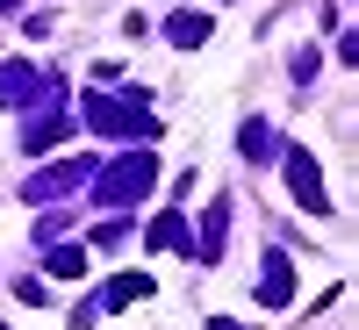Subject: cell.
<instances>
[{"instance_id": "cell-1", "label": "cell", "mask_w": 359, "mask_h": 330, "mask_svg": "<svg viewBox=\"0 0 359 330\" xmlns=\"http://www.w3.org/2000/svg\"><path fill=\"white\" fill-rule=\"evenodd\" d=\"M287 165H294V194H302V208H323V172H316V158H309V151H287Z\"/></svg>"}, {"instance_id": "cell-2", "label": "cell", "mask_w": 359, "mask_h": 330, "mask_svg": "<svg viewBox=\"0 0 359 330\" xmlns=\"http://www.w3.org/2000/svg\"><path fill=\"white\" fill-rule=\"evenodd\" d=\"M201 36H208V15H180V22H172V43H187V50H194Z\"/></svg>"}, {"instance_id": "cell-3", "label": "cell", "mask_w": 359, "mask_h": 330, "mask_svg": "<svg viewBox=\"0 0 359 330\" xmlns=\"http://www.w3.org/2000/svg\"><path fill=\"white\" fill-rule=\"evenodd\" d=\"M0 8H8V0H0Z\"/></svg>"}]
</instances>
